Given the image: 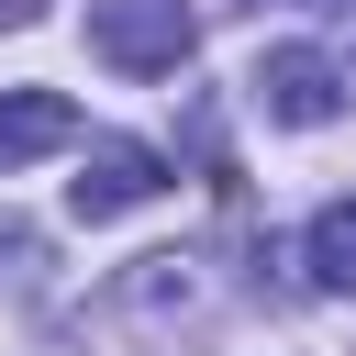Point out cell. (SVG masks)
Listing matches in <instances>:
<instances>
[{
  "mask_svg": "<svg viewBox=\"0 0 356 356\" xmlns=\"http://www.w3.org/2000/svg\"><path fill=\"white\" fill-rule=\"evenodd\" d=\"M312 278L323 289H356V200H323L312 211Z\"/></svg>",
  "mask_w": 356,
  "mask_h": 356,
  "instance_id": "cell-5",
  "label": "cell"
},
{
  "mask_svg": "<svg viewBox=\"0 0 356 356\" xmlns=\"http://www.w3.org/2000/svg\"><path fill=\"white\" fill-rule=\"evenodd\" d=\"M56 145H78V100L67 89H11L0 100V178L33 167V156H56Z\"/></svg>",
  "mask_w": 356,
  "mask_h": 356,
  "instance_id": "cell-4",
  "label": "cell"
},
{
  "mask_svg": "<svg viewBox=\"0 0 356 356\" xmlns=\"http://www.w3.org/2000/svg\"><path fill=\"white\" fill-rule=\"evenodd\" d=\"M89 44L134 78H167L189 56V0H89Z\"/></svg>",
  "mask_w": 356,
  "mask_h": 356,
  "instance_id": "cell-1",
  "label": "cell"
},
{
  "mask_svg": "<svg viewBox=\"0 0 356 356\" xmlns=\"http://www.w3.org/2000/svg\"><path fill=\"white\" fill-rule=\"evenodd\" d=\"M256 100H267V122H334L345 111V67L323 56V44H278V56H256Z\"/></svg>",
  "mask_w": 356,
  "mask_h": 356,
  "instance_id": "cell-3",
  "label": "cell"
},
{
  "mask_svg": "<svg viewBox=\"0 0 356 356\" xmlns=\"http://www.w3.org/2000/svg\"><path fill=\"white\" fill-rule=\"evenodd\" d=\"M156 189H167V156H156V145H134V134H100V145H89V167L67 178V211H78V222H111V211H145Z\"/></svg>",
  "mask_w": 356,
  "mask_h": 356,
  "instance_id": "cell-2",
  "label": "cell"
},
{
  "mask_svg": "<svg viewBox=\"0 0 356 356\" xmlns=\"http://www.w3.org/2000/svg\"><path fill=\"white\" fill-rule=\"evenodd\" d=\"M33 11H44V0H0V22H11V33H22V22H33Z\"/></svg>",
  "mask_w": 356,
  "mask_h": 356,
  "instance_id": "cell-6",
  "label": "cell"
}]
</instances>
